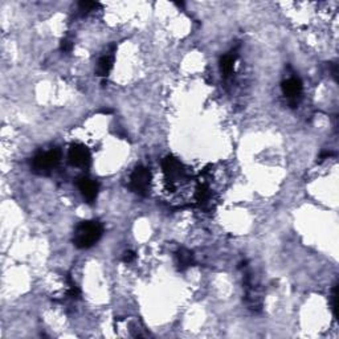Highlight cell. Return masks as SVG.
<instances>
[{"label": "cell", "instance_id": "obj_8", "mask_svg": "<svg viewBox=\"0 0 339 339\" xmlns=\"http://www.w3.org/2000/svg\"><path fill=\"white\" fill-rule=\"evenodd\" d=\"M114 64V56L113 55H105L99 59L98 64H97V70H95V74L98 77H102L106 78L109 76L110 70L113 69Z\"/></svg>", "mask_w": 339, "mask_h": 339}, {"label": "cell", "instance_id": "obj_7", "mask_svg": "<svg viewBox=\"0 0 339 339\" xmlns=\"http://www.w3.org/2000/svg\"><path fill=\"white\" fill-rule=\"evenodd\" d=\"M163 171L164 175L167 176V179H171V180L183 178V176L186 175L182 163L172 157H167L163 161Z\"/></svg>", "mask_w": 339, "mask_h": 339}, {"label": "cell", "instance_id": "obj_9", "mask_svg": "<svg viewBox=\"0 0 339 339\" xmlns=\"http://www.w3.org/2000/svg\"><path fill=\"white\" fill-rule=\"evenodd\" d=\"M193 264V253L190 249L180 248L176 252V265L180 270L187 269Z\"/></svg>", "mask_w": 339, "mask_h": 339}, {"label": "cell", "instance_id": "obj_6", "mask_svg": "<svg viewBox=\"0 0 339 339\" xmlns=\"http://www.w3.org/2000/svg\"><path fill=\"white\" fill-rule=\"evenodd\" d=\"M77 186H78V190H80L82 197L88 201L89 204L94 203L97 196H98V183L84 176V178L78 179Z\"/></svg>", "mask_w": 339, "mask_h": 339}, {"label": "cell", "instance_id": "obj_11", "mask_svg": "<svg viewBox=\"0 0 339 339\" xmlns=\"http://www.w3.org/2000/svg\"><path fill=\"white\" fill-rule=\"evenodd\" d=\"M99 4L95 3V2H80L78 3V10L81 11V14H89L90 11H94L95 8L98 7Z\"/></svg>", "mask_w": 339, "mask_h": 339}, {"label": "cell", "instance_id": "obj_10", "mask_svg": "<svg viewBox=\"0 0 339 339\" xmlns=\"http://www.w3.org/2000/svg\"><path fill=\"white\" fill-rule=\"evenodd\" d=\"M235 61H236V55H232V53L221 57V60H220V69H221V73L224 74V77H230L231 74L234 73Z\"/></svg>", "mask_w": 339, "mask_h": 339}, {"label": "cell", "instance_id": "obj_5", "mask_svg": "<svg viewBox=\"0 0 339 339\" xmlns=\"http://www.w3.org/2000/svg\"><path fill=\"white\" fill-rule=\"evenodd\" d=\"M281 88H282V93H284L289 99H290V103H292V107H295V106L298 105V101L297 98L301 97V93H302V82L299 78L297 77H292V78H289V80L284 81L282 85H281Z\"/></svg>", "mask_w": 339, "mask_h": 339}, {"label": "cell", "instance_id": "obj_15", "mask_svg": "<svg viewBox=\"0 0 339 339\" xmlns=\"http://www.w3.org/2000/svg\"><path fill=\"white\" fill-rule=\"evenodd\" d=\"M332 155V153H330V151H324V153H322L321 155H319V157H318V161L317 162H319V163H321V162H323L324 159H327V158H330Z\"/></svg>", "mask_w": 339, "mask_h": 339}, {"label": "cell", "instance_id": "obj_4", "mask_svg": "<svg viewBox=\"0 0 339 339\" xmlns=\"http://www.w3.org/2000/svg\"><path fill=\"white\" fill-rule=\"evenodd\" d=\"M68 161L72 166L78 168H89L91 163V155L90 151L84 145H72L69 149V154H68Z\"/></svg>", "mask_w": 339, "mask_h": 339}, {"label": "cell", "instance_id": "obj_12", "mask_svg": "<svg viewBox=\"0 0 339 339\" xmlns=\"http://www.w3.org/2000/svg\"><path fill=\"white\" fill-rule=\"evenodd\" d=\"M135 257H137V256H135L134 252L126 251L124 253V256H122V261H124V263H126V264H130V263H133V261H134Z\"/></svg>", "mask_w": 339, "mask_h": 339}, {"label": "cell", "instance_id": "obj_1", "mask_svg": "<svg viewBox=\"0 0 339 339\" xmlns=\"http://www.w3.org/2000/svg\"><path fill=\"white\" fill-rule=\"evenodd\" d=\"M103 227L99 221H82L77 225L73 235V244L78 249H88L97 244L102 237Z\"/></svg>", "mask_w": 339, "mask_h": 339}, {"label": "cell", "instance_id": "obj_2", "mask_svg": "<svg viewBox=\"0 0 339 339\" xmlns=\"http://www.w3.org/2000/svg\"><path fill=\"white\" fill-rule=\"evenodd\" d=\"M60 158H61V154L57 149L37 154L32 162L33 172H36L39 175H49L52 170L59 164Z\"/></svg>", "mask_w": 339, "mask_h": 339}, {"label": "cell", "instance_id": "obj_3", "mask_svg": "<svg viewBox=\"0 0 339 339\" xmlns=\"http://www.w3.org/2000/svg\"><path fill=\"white\" fill-rule=\"evenodd\" d=\"M151 184V172L146 167L139 166L130 176V190L139 196H146Z\"/></svg>", "mask_w": 339, "mask_h": 339}, {"label": "cell", "instance_id": "obj_13", "mask_svg": "<svg viewBox=\"0 0 339 339\" xmlns=\"http://www.w3.org/2000/svg\"><path fill=\"white\" fill-rule=\"evenodd\" d=\"M60 48H61L62 52H65V53H69V52L73 49V43H72V41H69V40H62Z\"/></svg>", "mask_w": 339, "mask_h": 339}, {"label": "cell", "instance_id": "obj_14", "mask_svg": "<svg viewBox=\"0 0 339 339\" xmlns=\"http://www.w3.org/2000/svg\"><path fill=\"white\" fill-rule=\"evenodd\" d=\"M80 294H81L80 289L77 288L76 285H72V286H70V289H69V292H68V295H69V297H72V298H78V297H80Z\"/></svg>", "mask_w": 339, "mask_h": 339}]
</instances>
